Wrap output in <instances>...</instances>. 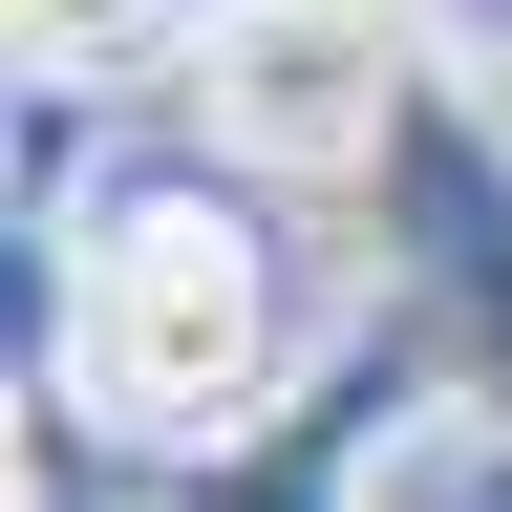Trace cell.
I'll return each instance as SVG.
<instances>
[{
	"label": "cell",
	"mask_w": 512,
	"mask_h": 512,
	"mask_svg": "<svg viewBox=\"0 0 512 512\" xmlns=\"http://www.w3.org/2000/svg\"><path fill=\"white\" fill-rule=\"evenodd\" d=\"M43 406L107 448H214L299 384V278H278V192L256 171H128L43 235Z\"/></svg>",
	"instance_id": "1"
},
{
	"label": "cell",
	"mask_w": 512,
	"mask_h": 512,
	"mask_svg": "<svg viewBox=\"0 0 512 512\" xmlns=\"http://www.w3.org/2000/svg\"><path fill=\"white\" fill-rule=\"evenodd\" d=\"M427 86L448 64L406 43V0H214V43H192V107L256 192H384Z\"/></svg>",
	"instance_id": "2"
},
{
	"label": "cell",
	"mask_w": 512,
	"mask_h": 512,
	"mask_svg": "<svg viewBox=\"0 0 512 512\" xmlns=\"http://www.w3.org/2000/svg\"><path fill=\"white\" fill-rule=\"evenodd\" d=\"M363 235H384V320L427 342L448 427L512 448V107L427 86V128H406V150H384V192H363Z\"/></svg>",
	"instance_id": "3"
},
{
	"label": "cell",
	"mask_w": 512,
	"mask_h": 512,
	"mask_svg": "<svg viewBox=\"0 0 512 512\" xmlns=\"http://www.w3.org/2000/svg\"><path fill=\"white\" fill-rule=\"evenodd\" d=\"M406 427H448V384H427V342H406V320L363 299V320H342V342H320L256 427L171 448V470H150V512H363V470H384Z\"/></svg>",
	"instance_id": "4"
},
{
	"label": "cell",
	"mask_w": 512,
	"mask_h": 512,
	"mask_svg": "<svg viewBox=\"0 0 512 512\" xmlns=\"http://www.w3.org/2000/svg\"><path fill=\"white\" fill-rule=\"evenodd\" d=\"M0 22H22V86H150V64H192L214 43V0H0Z\"/></svg>",
	"instance_id": "5"
},
{
	"label": "cell",
	"mask_w": 512,
	"mask_h": 512,
	"mask_svg": "<svg viewBox=\"0 0 512 512\" xmlns=\"http://www.w3.org/2000/svg\"><path fill=\"white\" fill-rule=\"evenodd\" d=\"M406 43H427L470 107H512V0H406Z\"/></svg>",
	"instance_id": "6"
}]
</instances>
